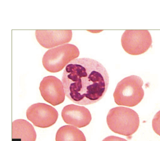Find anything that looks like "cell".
<instances>
[{
    "label": "cell",
    "mask_w": 160,
    "mask_h": 141,
    "mask_svg": "<svg viewBox=\"0 0 160 141\" xmlns=\"http://www.w3.org/2000/svg\"><path fill=\"white\" fill-rule=\"evenodd\" d=\"M62 80L67 97L75 104L87 105L98 102L104 96L109 76L101 63L83 58L75 59L66 66Z\"/></svg>",
    "instance_id": "1"
},
{
    "label": "cell",
    "mask_w": 160,
    "mask_h": 141,
    "mask_svg": "<svg viewBox=\"0 0 160 141\" xmlns=\"http://www.w3.org/2000/svg\"><path fill=\"white\" fill-rule=\"evenodd\" d=\"M143 84L141 78L136 75H131L122 79L117 84L113 93L116 103L128 107L137 105L144 96Z\"/></svg>",
    "instance_id": "3"
},
{
    "label": "cell",
    "mask_w": 160,
    "mask_h": 141,
    "mask_svg": "<svg viewBox=\"0 0 160 141\" xmlns=\"http://www.w3.org/2000/svg\"><path fill=\"white\" fill-rule=\"evenodd\" d=\"M79 54V49L75 45L70 44H63L47 50L42 57V63L48 71L58 72L78 58Z\"/></svg>",
    "instance_id": "4"
},
{
    "label": "cell",
    "mask_w": 160,
    "mask_h": 141,
    "mask_svg": "<svg viewBox=\"0 0 160 141\" xmlns=\"http://www.w3.org/2000/svg\"><path fill=\"white\" fill-rule=\"evenodd\" d=\"M56 141H86L83 133L78 128L71 125L62 126L58 130L55 137Z\"/></svg>",
    "instance_id": "11"
},
{
    "label": "cell",
    "mask_w": 160,
    "mask_h": 141,
    "mask_svg": "<svg viewBox=\"0 0 160 141\" xmlns=\"http://www.w3.org/2000/svg\"><path fill=\"white\" fill-rule=\"evenodd\" d=\"M61 116L66 123L79 128L87 126L92 120L91 115L87 108L72 104L63 107Z\"/></svg>",
    "instance_id": "9"
},
{
    "label": "cell",
    "mask_w": 160,
    "mask_h": 141,
    "mask_svg": "<svg viewBox=\"0 0 160 141\" xmlns=\"http://www.w3.org/2000/svg\"><path fill=\"white\" fill-rule=\"evenodd\" d=\"M71 30H36L37 41L42 47L49 49L69 42L72 37Z\"/></svg>",
    "instance_id": "8"
},
{
    "label": "cell",
    "mask_w": 160,
    "mask_h": 141,
    "mask_svg": "<svg viewBox=\"0 0 160 141\" xmlns=\"http://www.w3.org/2000/svg\"><path fill=\"white\" fill-rule=\"evenodd\" d=\"M107 122L112 132L129 138L137 130L140 120L138 114L132 109L118 106L109 110Z\"/></svg>",
    "instance_id": "2"
},
{
    "label": "cell",
    "mask_w": 160,
    "mask_h": 141,
    "mask_svg": "<svg viewBox=\"0 0 160 141\" xmlns=\"http://www.w3.org/2000/svg\"><path fill=\"white\" fill-rule=\"evenodd\" d=\"M152 125L154 132L160 136V110L154 115L152 120Z\"/></svg>",
    "instance_id": "12"
},
{
    "label": "cell",
    "mask_w": 160,
    "mask_h": 141,
    "mask_svg": "<svg viewBox=\"0 0 160 141\" xmlns=\"http://www.w3.org/2000/svg\"><path fill=\"white\" fill-rule=\"evenodd\" d=\"M36 133L32 125L26 120L20 119L12 123V139L22 141H34Z\"/></svg>",
    "instance_id": "10"
},
{
    "label": "cell",
    "mask_w": 160,
    "mask_h": 141,
    "mask_svg": "<svg viewBox=\"0 0 160 141\" xmlns=\"http://www.w3.org/2000/svg\"><path fill=\"white\" fill-rule=\"evenodd\" d=\"M63 86L61 80L53 76L44 77L39 89L41 95L46 102L53 106L62 103L65 99Z\"/></svg>",
    "instance_id": "7"
},
{
    "label": "cell",
    "mask_w": 160,
    "mask_h": 141,
    "mask_svg": "<svg viewBox=\"0 0 160 141\" xmlns=\"http://www.w3.org/2000/svg\"><path fill=\"white\" fill-rule=\"evenodd\" d=\"M121 43L126 52L136 55L146 52L152 46V40L148 30H126L122 36Z\"/></svg>",
    "instance_id": "5"
},
{
    "label": "cell",
    "mask_w": 160,
    "mask_h": 141,
    "mask_svg": "<svg viewBox=\"0 0 160 141\" xmlns=\"http://www.w3.org/2000/svg\"><path fill=\"white\" fill-rule=\"evenodd\" d=\"M26 115L28 119L35 126L44 128L55 123L58 114L52 106L46 104L38 103L31 105L28 108Z\"/></svg>",
    "instance_id": "6"
}]
</instances>
